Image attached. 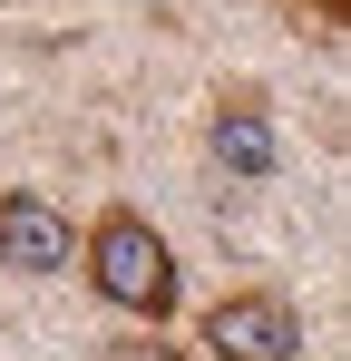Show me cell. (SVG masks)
I'll return each mask as SVG.
<instances>
[{
  "label": "cell",
  "instance_id": "cell-6",
  "mask_svg": "<svg viewBox=\"0 0 351 361\" xmlns=\"http://www.w3.org/2000/svg\"><path fill=\"white\" fill-rule=\"evenodd\" d=\"M312 20H322V30H342V20H351V0H312Z\"/></svg>",
  "mask_w": 351,
  "mask_h": 361
},
{
  "label": "cell",
  "instance_id": "cell-3",
  "mask_svg": "<svg viewBox=\"0 0 351 361\" xmlns=\"http://www.w3.org/2000/svg\"><path fill=\"white\" fill-rule=\"evenodd\" d=\"M68 254H78L68 215H58L39 185H10V195H0V264L39 283V274H68Z\"/></svg>",
  "mask_w": 351,
  "mask_h": 361
},
{
  "label": "cell",
  "instance_id": "cell-4",
  "mask_svg": "<svg viewBox=\"0 0 351 361\" xmlns=\"http://www.w3.org/2000/svg\"><path fill=\"white\" fill-rule=\"evenodd\" d=\"M205 147H215V166L225 176H244V185H264L273 176V127H264V108H215V127H205Z\"/></svg>",
  "mask_w": 351,
  "mask_h": 361
},
{
  "label": "cell",
  "instance_id": "cell-1",
  "mask_svg": "<svg viewBox=\"0 0 351 361\" xmlns=\"http://www.w3.org/2000/svg\"><path fill=\"white\" fill-rule=\"evenodd\" d=\"M78 264H88V283H98V302H117V312H137L147 332L176 312V254L166 235L137 215V205H108L88 235H78Z\"/></svg>",
  "mask_w": 351,
  "mask_h": 361
},
{
  "label": "cell",
  "instance_id": "cell-5",
  "mask_svg": "<svg viewBox=\"0 0 351 361\" xmlns=\"http://www.w3.org/2000/svg\"><path fill=\"white\" fill-rule=\"evenodd\" d=\"M98 361H185V352H176V342H147V332H137V342H108Z\"/></svg>",
  "mask_w": 351,
  "mask_h": 361
},
{
  "label": "cell",
  "instance_id": "cell-2",
  "mask_svg": "<svg viewBox=\"0 0 351 361\" xmlns=\"http://www.w3.org/2000/svg\"><path fill=\"white\" fill-rule=\"evenodd\" d=\"M215 361H302V312L283 293H225L205 312Z\"/></svg>",
  "mask_w": 351,
  "mask_h": 361
}]
</instances>
